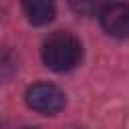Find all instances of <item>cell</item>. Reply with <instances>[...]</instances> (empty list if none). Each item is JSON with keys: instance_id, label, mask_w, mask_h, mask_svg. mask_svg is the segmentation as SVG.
<instances>
[{"instance_id": "6da1fadb", "label": "cell", "mask_w": 129, "mask_h": 129, "mask_svg": "<svg viewBox=\"0 0 129 129\" xmlns=\"http://www.w3.org/2000/svg\"><path fill=\"white\" fill-rule=\"evenodd\" d=\"M81 60H83V44L75 34L67 30L50 34L42 44V62L54 73H69L77 69Z\"/></svg>"}, {"instance_id": "7a4b0ae2", "label": "cell", "mask_w": 129, "mask_h": 129, "mask_svg": "<svg viewBox=\"0 0 129 129\" xmlns=\"http://www.w3.org/2000/svg\"><path fill=\"white\" fill-rule=\"evenodd\" d=\"M24 99H26V105L32 111L42 113V115H54L67 103L64 93L56 85H50V83H34V85H30L26 89Z\"/></svg>"}, {"instance_id": "3957f363", "label": "cell", "mask_w": 129, "mask_h": 129, "mask_svg": "<svg viewBox=\"0 0 129 129\" xmlns=\"http://www.w3.org/2000/svg\"><path fill=\"white\" fill-rule=\"evenodd\" d=\"M101 26L107 34L115 38H129V4L127 2H111L103 6L99 12Z\"/></svg>"}, {"instance_id": "277c9868", "label": "cell", "mask_w": 129, "mask_h": 129, "mask_svg": "<svg viewBox=\"0 0 129 129\" xmlns=\"http://www.w3.org/2000/svg\"><path fill=\"white\" fill-rule=\"evenodd\" d=\"M22 10L28 22L34 26L48 24L56 14L54 0H22Z\"/></svg>"}, {"instance_id": "5b68a950", "label": "cell", "mask_w": 129, "mask_h": 129, "mask_svg": "<svg viewBox=\"0 0 129 129\" xmlns=\"http://www.w3.org/2000/svg\"><path fill=\"white\" fill-rule=\"evenodd\" d=\"M18 64H16V58L10 50L6 48H0V81H6L8 77H12L16 73Z\"/></svg>"}]
</instances>
